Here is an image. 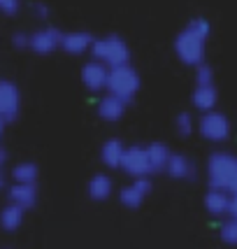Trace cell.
I'll list each match as a JSON object with an SVG mask.
<instances>
[{
	"mask_svg": "<svg viewBox=\"0 0 237 249\" xmlns=\"http://www.w3.org/2000/svg\"><path fill=\"white\" fill-rule=\"evenodd\" d=\"M209 21L203 17H195L184 26V31L174 37V54L184 65H200L205 63V47L209 40Z\"/></svg>",
	"mask_w": 237,
	"mask_h": 249,
	"instance_id": "6da1fadb",
	"label": "cell"
},
{
	"mask_svg": "<svg viewBox=\"0 0 237 249\" xmlns=\"http://www.w3.org/2000/svg\"><path fill=\"white\" fill-rule=\"evenodd\" d=\"M207 184L223 189L228 194H237V156L230 152L209 154L205 165Z\"/></svg>",
	"mask_w": 237,
	"mask_h": 249,
	"instance_id": "7a4b0ae2",
	"label": "cell"
},
{
	"mask_svg": "<svg viewBox=\"0 0 237 249\" xmlns=\"http://www.w3.org/2000/svg\"><path fill=\"white\" fill-rule=\"evenodd\" d=\"M91 54L93 58L102 61L105 65L109 68H117V65H126L130 61V49H128V42L118 35H105L93 42L91 47Z\"/></svg>",
	"mask_w": 237,
	"mask_h": 249,
	"instance_id": "3957f363",
	"label": "cell"
},
{
	"mask_svg": "<svg viewBox=\"0 0 237 249\" xmlns=\"http://www.w3.org/2000/svg\"><path fill=\"white\" fill-rule=\"evenodd\" d=\"M107 91L130 103L133 98L137 96V91H140V75H137V70L130 68V63L109 68Z\"/></svg>",
	"mask_w": 237,
	"mask_h": 249,
	"instance_id": "277c9868",
	"label": "cell"
},
{
	"mask_svg": "<svg viewBox=\"0 0 237 249\" xmlns=\"http://www.w3.org/2000/svg\"><path fill=\"white\" fill-rule=\"evenodd\" d=\"M198 130H200V135L205 138L207 142H216V144H221V142H226L230 138V119H228L223 112H216V109H209V112H203V117L198 121Z\"/></svg>",
	"mask_w": 237,
	"mask_h": 249,
	"instance_id": "5b68a950",
	"label": "cell"
},
{
	"mask_svg": "<svg viewBox=\"0 0 237 249\" xmlns=\"http://www.w3.org/2000/svg\"><path fill=\"white\" fill-rule=\"evenodd\" d=\"M121 170L128 177H149V175H153L151 161H149V149L144 144H130V147H126V156H123Z\"/></svg>",
	"mask_w": 237,
	"mask_h": 249,
	"instance_id": "8992f818",
	"label": "cell"
},
{
	"mask_svg": "<svg viewBox=\"0 0 237 249\" xmlns=\"http://www.w3.org/2000/svg\"><path fill=\"white\" fill-rule=\"evenodd\" d=\"M151 194V179L149 177H133V182L118 189V203L128 210H137Z\"/></svg>",
	"mask_w": 237,
	"mask_h": 249,
	"instance_id": "52a82bcc",
	"label": "cell"
},
{
	"mask_svg": "<svg viewBox=\"0 0 237 249\" xmlns=\"http://www.w3.org/2000/svg\"><path fill=\"white\" fill-rule=\"evenodd\" d=\"M21 109V91L10 79H0V119L7 124L19 117Z\"/></svg>",
	"mask_w": 237,
	"mask_h": 249,
	"instance_id": "ba28073f",
	"label": "cell"
},
{
	"mask_svg": "<svg viewBox=\"0 0 237 249\" xmlns=\"http://www.w3.org/2000/svg\"><path fill=\"white\" fill-rule=\"evenodd\" d=\"M107 79H109V65H105L102 61H88L82 68V84L91 91V93H98V91H107Z\"/></svg>",
	"mask_w": 237,
	"mask_h": 249,
	"instance_id": "9c48e42d",
	"label": "cell"
},
{
	"mask_svg": "<svg viewBox=\"0 0 237 249\" xmlns=\"http://www.w3.org/2000/svg\"><path fill=\"white\" fill-rule=\"evenodd\" d=\"M61 42H63V33L58 28H51V26L49 28H40V31H35L31 35V49L40 56L56 52L61 47Z\"/></svg>",
	"mask_w": 237,
	"mask_h": 249,
	"instance_id": "30bf717a",
	"label": "cell"
},
{
	"mask_svg": "<svg viewBox=\"0 0 237 249\" xmlns=\"http://www.w3.org/2000/svg\"><path fill=\"white\" fill-rule=\"evenodd\" d=\"M195 173H198V168H195V163L186 154H172L168 165H165V175L170 179H179V182L195 179Z\"/></svg>",
	"mask_w": 237,
	"mask_h": 249,
	"instance_id": "8fae6325",
	"label": "cell"
},
{
	"mask_svg": "<svg viewBox=\"0 0 237 249\" xmlns=\"http://www.w3.org/2000/svg\"><path fill=\"white\" fill-rule=\"evenodd\" d=\"M126 107H128V100H123V98L107 91V96H102L98 100V117L102 121H107V124H117L126 114Z\"/></svg>",
	"mask_w": 237,
	"mask_h": 249,
	"instance_id": "7c38bea8",
	"label": "cell"
},
{
	"mask_svg": "<svg viewBox=\"0 0 237 249\" xmlns=\"http://www.w3.org/2000/svg\"><path fill=\"white\" fill-rule=\"evenodd\" d=\"M123 156H126V144L118 138H109L102 142L100 147V161L107 170H121L123 165Z\"/></svg>",
	"mask_w": 237,
	"mask_h": 249,
	"instance_id": "4fadbf2b",
	"label": "cell"
},
{
	"mask_svg": "<svg viewBox=\"0 0 237 249\" xmlns=\"http://www.w3.org/2000/svg\"><path fill=\"white\" fill-rule=\"evenodd\" d=\"M93 37H91V33L86 31H72V33H63V42H61V49H63L65 54L70 56H82L91 52V47H93Z\"/></svg>",
	"mask_w": 237,
	"mask_h": 249,
	"instance_id": "5bb4252c",
	"label": "cell"
},
{
	"mask_svg": "<svg viewBox=\"0 0 237 249\" xmlns=\"http://www.w3.org/2000/svg\"><path fill=\"white\" fill-rule=\"evenodd\" d=\"M203 205L212 217H228V210H230V194L223 189H214L209 186V191L203 198Z\"/></svg>",
	"mask_w": 237,
	"mask_h": 249,
	"instance_id": "9a60e30c",
	"label": "cell"
},
{
	"mask_svg": "<svg viewBox=\"0 0 237 249\" xmlns=\"http://www.w3.org/2000/svg\"><path fill=\"white\" fill-rule=\"evenodd\" d=\"M7 198L10 203L21 205L26 212L37 205V184H23V182H14L7 189Z\"/></svg>",
	"mask_w": 237,
	"mask_h": 249,
	"instance_id": "2e32d148",
	"label": "cell"
},
{
	"mask_svg": "<svg viewBox=\"0 0 237 249\" xmlns=\"http://www.w3.org/2000/svg\"><path fill=\"white\" fill-rule=\"evenodd\" d=\"M114 194V182H112V177L105 173H98L93 175L91 179H88L86 184V196L91 200H96V203H105L109 200Z\"/></svg>",
	"mask_w": 237,
	"mask_h": 249,
	"instance_id": "e0dca14e",
	"label": "cell"
},
{
	"mask_svg": "<svg viewBox=\"0 0 237 249\" xmlns=\"http://www.w3.org/2000/svg\"><path fill=\"white\" fill-rule=\"evenodd\" d=\"M191 103H193V107L198 109L200 114H203V112H209V109H214L216 103H219V91H216L214 84H195Z\"/></svg>",
	"mask_w": 237,
	"mask_h": 249,
	"instance_id": "ac0fdd59",
	"label": "cell"
},
{
	"mask_svg": "<svg viewBox=\"0 0 237 249\" xmlns=\"http://www.w3.org/2000/svg\"><path fill=\"white\" fill-rule=\"evenodd\" d=\"M23 214H26V210L21 205H17V203H7V205L0 210V228L2 231H7V233H14V231H19L23 224Z\"/></svg>",
	"mask_w": 237,
	"mask_h": 249,
	"instance_id": "d6986e66",
	"label": "cell"
},
{
	"mask_svg": "<svg viewBox=\"0 0 237 249\" xmlns=\"http://www.w3.org/2000/svg\"><path fill=\"white\" fill-rule=\"evenodd\" d=\"M147 149H149V161H151V170H153V175L165 173V165H168L170 156H172L170 147H168L165 142H151V144H147Z\"/></svg>",
	"mask_w": 237,
	"mask_h": 249,
	"instance_id": "ffe728a7",
	"label": "cell"
},
{
	"mask_svg": "<svg viewBox=\"0 0 237 249\" xmlns=\"http://www.w3.org/2000/svg\"><path fill=\"white\" fill-rule=\"evenodd\" d=\"M37 177H40V168L31 161L17 163L12 168V179L14 182H23V184H37Z\"/></svg>",
	"mask_w": 237,
	"mask_h": 249,
	"instance_id": "44dd1931",
	"label": "cell"
},
{
	"mask_svg": "<svg viewBox=\"0 0 237 249\" xmlns=\"http://www.w3.org/2000/svg\"><path fill=\"white\" fill-rule=\"evenodd\" d=\"M219 238L223 245L228 247H237V219L228 217L221 221V226H219Z\"/></svg>",
	"mask_w": 237,
	"mask_h": 249,
	"instance_id": "7402d4cb",
	"label": "cell"
},
{
	"mask_svg": "<svg viewBox=\"0 0 237 249\" xmlns=\"http://www.w3.org/2000/svg\"><path fill=\"white\" fill-rule=\"evenodd\" d=\"M174 128H177V135H179V138H188V135H193V130L198 128V126H195V121H193V114H191V112H182V114H177Z\"/></svg>",
	"mask_w": 237,
	"mask_h": 249,
	"instance_id": "603a6c76",
	"label": "cell"
},
{
	"mask_svg": "<svg viewBox=\"0 0 237 249\" xmlns=\"http://www.w3.org/2000/svg\"><path fill=\"white\" fill-rule=\"evenodd\" d=\"M195 84H214V70L207 63L195 65Z\"/></svg>",
	"mask_w": 237,
	"mask_h": 249,
	"instance_id": "cb8c5ba5",
	"label": "cell"
},
{
	"mask_svg": "<svg viewBox=\"0 0 237 249\" xmlns=\"http://www.w3.org/2000/svg\"><path fill=\"white\" fill-rule=\"evenodd\" d=\"M19 7H21L19 0H0V12L7 14V17H14L19 12Z\"/></svg>",
	"mask_w": 237,
	"mask_h": 249,
	"instance_id": "d4e9b609",
	"label": "cell"
},
{
	"mask_svg": "<svg viewBox=\"0 0 237 249\" xmlns=\"http://www.w3.org/2000/svg\"><path fill=\"white\" fill-rule=\"evenodd\" d=\"M12 44H14L17 49H31V35H26V33H14V35H12Z\"/></svg>",
	"mask_w": 237,
	"mask_h": 249,
	"instance_id": "484cf974",
	"label": "cell"
},
{
	"mask_svg": "<svg viewBox=\"0 0 237 249\" xmlns=\"http://www.w3.org/2000/svg\"><path fill=\"white\" fill-rule=\"evenodd\" d=\"M33 12H35V17H37V19H47V17H49V7H47L44 2L33 5Z\"/></svg>",
	"mask_w": 237,
	"mask_h": 249,
	"instance_id": "4316f807",
	"label": "cell"
},
{
	"mask_svg": "<svg viewBox=\"0 0 237 249\" xmlns=\"http://www.w3.org/2000/svg\"><path fill=\"white\" fill-rule=\"evenodd\" d=\"M228 217L237 219V194H230V210H228Z\"/></svg>",
	"mask_w": 237,
	"mask_h": 249,
	"instance_id": "83f0119b",
	"label": "cell"
},
{
	"mask_svg": "<svg viewBox=\"0 0 237 249\" xmlns=\"http://www.w3.org/2000/svg\"><path fill=\"white\" fill-rule=\"evenodd\" d=\"M7 163V152L5 149H0V189H2V184H5V177H2V165Z\"/></svg>",
	"mask_w": 237,
	"mask_h": 249,
	"instance_id": "f1b7e54d",
	"label": "cell"
},
{
	"mask_svg": "<svg viewBox=\"0 0 237 249\" xmlns=\"http://www.w3.org/2000/svg\"><path fill=\"white\" fill-rule=\"evenodd\" d=\"M5 126H7V121L0 119V140H2V135H5Z\"/></svg>",
	"mask_w": 237,
	"mask_h": 249,
	"instance_id": "f546056e",
	"label": "cell"
}]
</instances>
